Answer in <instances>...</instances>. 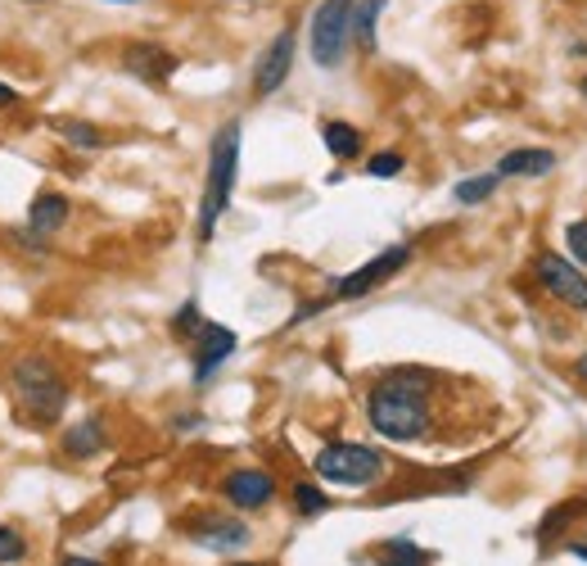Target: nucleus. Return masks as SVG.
Here are the masks:
<instances>
[{
	"mask_svg": "<svg viewBox=\"0 0 587 566\" xmlns=\"http://www.w3.org/2000/svg\"><path fill=\"white\" fill-rule=\"evenodd\" d=\"M435 395L439 385L429 372H416V368L389 372L366 390V422L389 444H420L439 426Z\"/></svg>",
	"mask_w": 587,
	"mask_h": 566,
	"instance_id": "nucleus-1",
	"label": "nucleus"
},
{
	"mask_svg": "<svg viewBox=\"0 0 587 566\" xmlns=\"http://www.w3.org/2000/svg\"><path fill=\"white\" fill-rule=\"evenodd\" d=\"M10 385H14V412L37 431H50L69 408V381L46 353H23L10 372Z\"/></svg>",
	"mask_w": 587,
	"mask_h": 566,
	"instance_id": "nucleus-2",
	"label": "nucleus"
},
{
	"mask_svg": "<svg viewBox=\"0 0 587 566\" xmlns=\"http://www.w3.org/2000/svg\"><path fill=\"white\" fill-rule=\"evenodd\" d=\"M235 182H240V118H227L208 145V182H204V200H199V245L212 241L222 214L231 208Z\"/></svg>",
	"mask_w": 587,
	"mask_h": 566,
	"instance_id": "nucleus-3",
	"label": "nucleus"
},
{
	"mask_svg": "<svg viewBox=\"0 0 587 566\" xmlns=\"http://www.w3.org/2000/svg\"><path fill=\"white\" fill-rule=\"evenodd\" d=\"M317 481L326 485H344V490H370L384 481L389 458L376 449V444H357V439H330L317 449L313 458Z\"/></svg>",
	"mask_w": 587,
	"mask_h": 566,
	"instance_id": "nucleus-4",
	"label": "nucleus"
},
{
	"mask_svg": "<svg viewBox=\"0 0 587 566\" xmlns=\"http://www.w3.org/2000/svg\"><path fill=\"white\" fill-rule=\"evenodd\" d=\"M353 5L357 0H321L313 10V27H307V46H313L317 69H339L353 41Z\"/></svg>",
	"mask_w": 587,
	"mask_h": 566,
	"instance_id": "nucleus-5",
	"label": "nucleus"
},
{
	"mask_svg": "<svg viewBox=\"0 0 587 566\" xmlns=\"http://www.w3.org/2000/svg\"><path fill=\"white\" fill-rule=\"evenodd\" d=\"M412 263V245H389V250H380L370 263H362L357 273H348V277H339L334 281V290L326 294V300L334 304V300H362V294H370L376 286H384L389 277H398L403 267Z\"/></svg>",
	"mask_w": 587,
	"mask_h": 566,
	"instance_id": "nucleus-6",
	"label": "nucleus"
},
{
	"mask_svg": "<svg viewBox=\"0 0 587 566\" xmlns=\"http://www.w3.org/2000/svg\"><path fill=\"white\" fill-rule=\"evenodd\" d=\"M185 534L208 549V553H240V549H249L254 544V530L244 526L240 517H227V513H199L185 521Z\"/></svg>",
	"mask_w": 587,
	"mask_h": 566,
	"instance_id": "nucleus-7",
	"label": "nucleus"
},
{
	"mask_svg": "<svg viewBox=\"0 0 587 566\" xmlns=\"http://www.w3.org/2000/svg\"><path fill=\"white\" fill-rule=\"evenodd\" d=\"M534 277L542 281V290L547 294H555L565 309H574V313H587V277L578 273V267L570 263V258H561V254H538L534 258Z\"/></svg>",
	"mask_w": 587,
	"mask_h": 566,
	"instance_id": "nucleus-8",
	"label": "nucleus"
},
{
	"mask_svg": "<svg viewBox=\"0 0 587 566\" xmlns=\"http://www.w3.org/2000/svg\"><path fill=\"white\" fill-rule=\"evenodd\" d=\"M276 494H281V485H276V475L262 467H235L222 475V498L235 513H262Z\"/></svg>",
	"mask_w": 587,
	"mask_h": 566,
	"instance_id": "nucleus-9",
	"label": "nucleus"
},
{
	"mask_svg": "<svg viewBox=\"0 0 587 566\" xmlns=\"http://www.w3.org/2000/svg\"><path fill=\"white\" fill-rule=\"evenodd\" d=\"M294 50H298V33H294V23H285L281 33L271 37V46L262 50L258 59V69H254V96L267 100L271 92H281L290 69H294Z\"/></svg>",
	"mask_w": 587,
	"mask_h": 566,
	"instance_id": "nucleus-10",
	"label": "nucleus"
},
{
	"mask_svg": "<svg viewBox=\"0 0 587 566\" xmlns=\"http://www.w3.org/2000/svg\"><path fill=\"white\" fill-rule=\"evenodd\" d=\"M240 349V336L222 322H204L195 336V385H204L212 372H218L231 353Z\"/></svg>",
	"mask_w": 587,
	"mask_h": 566,
	"instance_id": "nucleus-11",
	"label": "nucleus"
},
{
	"mask_svg": "<svg viewBox=\"0 0 587 566\" xmlns=\"http://www.w3.org/2000/svg\"><path fill=\"white\" fill-rule=\"evenodd\" d=\"M122 69H127L132 77H140V82H149V86H163L181 69V59L172 50H163V46H154V41H136V46L122 50Z\"/></svg>",
	"mask_w": 587,
	"mask_h": 566,
	"instance_id": "nucleus-12",
	"label": "nucleus"
},
{
	"mask_svg": "<svg viewBox=\"0 0 587 566\" xmlns=\"http://www.w3.org/2000/svg\"><path fill=\"white\" fill-rule=\"evenodd\" d=\"M59 449H64V458H73V462L100 458V454L109 449L105 417H82V422H73V426L64 431V439H59Z\"/></svg>",
	"mask_w": 587,
	"mask_h": 566,
	"instance_id": "nucleus-13",
	"label": "nucleus"
},
{
	"mask_svg": "<svg viewBox=\"0 0 587 566\" xmlns=\"http://www.w3.org/2000/svg\"><path fill=\"white\" fill-rule=\"evenodd\" d=\"M69 214H73V204H69L64 191H41L33 204H27V231H33L37 241H46V236H54L69 222Z\"/></svg>",
	"mask_w": 587,
	"mask_h": 566,
	"instance_id": "nucleus-14",
	"label": "nucleus"
},
{
	"mask_svg": "<svg viewBox=\"0 0 587 566\" xmlns=\"http://www.w3.org/2000/svg\"><path fill=\"white\" fill-rule=\"evenodd\" d=\"M555 168V150H538V145H519L498 159V177H547Z\"/></svg>",
	"mask_w": 587,
	"mask_h": 566,
	"instance_id": "nucleus-15",
	"label": "nucleus"
},
{
	"mask_svg": "<svg viewBox=\"0 0 587 566\" xmlns=\"http://www.w3.org/2000/svg\"><path fill=\"white\" fill-rule=\"evenodd\" d=\"M321 141H326V150L339 164H348V159L362 155V132L353 123H344V118H326V123H321Z\"/></svg>",
	"mask_w": 587,
	"mask_h": 566,
	"instance_id": "nucleus-16",
	"label": "nucleus"
},
{
	"mask_svg": "<svg viewBox=\"0 0 587 566\" xmlns=\"http://www.w3.org/2000/svg\"><path fill=\"white\" fill-rule=\"evenodd\" d=\"M384 5L389 0H357L353 5V41L362 55H376V27H380Z\"/></svg>",
	"mask_w": 587,
	"mask_h": 566,
	"instance_id": "nucleus-17",
	"label": "nucleus"
},
{
	"mask_svg": "<svg viewBox=\"0 0 587 566\" xmlns=\"http://www.w3.org/2000/svg\"><path fill=\"white\" fill-rule=\"evenodd\" d=\"M376 562L380 566H429L435 553H425L416 540H407V534H393V540H384L376 549Z\"/></svg>",
	"mask_w": 587,
	"mask_h": 566,
	"instance_id": "nucleus-18",
	"label": "nucleus"
},
{
	"mask_svg": "<svg viewBox=\"0 0 587 566\" xmlns=\"http://www.w3.org/2000/svg\"><path fill=\"white\" fill-rule=\"evenodd\" d=\"M54 132H59V141H64V145H73V150H105V145H109L105 128L82 123V118H59Z\"/></svg>",
	"mask_w": 587,
	"mask_h": 566,
	"instance_id": "nucleus-19",
	"label": "nucleus"
},
{
	"mask_svg": "<svg viewBox=\"0 0 587 566\" xmlns=\"http://www.w3.org/2000/svg\"><path fill=\"white\" fill-rule=\"evenodd\" d=\"M290 503H294V513L307 517V521H313V517H326V513L334 508V498H330L317 481H294V485H290Z\"/></svg>",
	"mask_w": 587,
	"mask_h": 566,
	"instance_id": "nucleus-20",
	"label": "nucleus"
},
{
	"mask_svg": "<svg viewBox=\"0 0 587 566\" xmlns=\"http://www.w3.org/2000/svg\"><path fill=\"white\" fill-rule=\"evenodd\" d=\"M583 513H587V503H574V498H570V503H555V508H551V513L538 521V544L561 540V534H565V530H570V526H574Z\"/></svg>",
	"mask_w": 587,
	"mask_h": 566,
	"instance_id": "nucleus-21",
	"label": "nucleus"
},
{
	"mask_svg": "<svg viewBox=\"0 0 587 566\" xmlns=\"http://www.w3.org/2000/svg\"><path fill=\"white\" fill-rule=\"evenodd\" d=\"M498 186H502V177L498 172H479V177H461V182L452 186V200L456 204H488L492 195H498Z\"/></svg>",
	"mask_w": 587,
	"mask_h": 566,
	"instance_id": "nucleus-22",
	"label": "nucleus"
},
{
	"mask_svg": "<svg viewBox=\"0 0 587 566\" xmlns=\"http://www.w3.org/2000/svg\"><path fill=\"white\" fill-rule=\"evenodd\" d=\"M199 326H204L199 300H185V304L172 313V336H181V340H195V336H199Z\"/></svg>",
	"mask_w": 587,
	"mask_h": 566,
	"instance_id": "nucleus-23",
	"label": "nucleus"
},
{
	"mask_svg": "<svg viewBox=\"0 0 587 566\" xmlns=\"http://www.w3.org/2000/svg\"><path fill=\"white\" fill-rule=\"evenodd\" d=\"M27 557V540L19 526H0V566H19Z\"/></svg>",
	"mask_w": 587,
	"mask_h": 566,
	"instance_id": "nucleus-24",
	"label": "nucleus"
},
{
	"mask_svg": "<svg viewBox=\"0 0 587 566\" xmlns=\"http://www.w3.org/2000/svg\"><path fill=\"white\" fill-rule=\"evenodd\" d=\"M403 168H407V159L398 155V150H380V155H370V159H366V172H370V177H380V182H389V177H398Z\"/></svg>",
	"mask_w": 587,
	"mask_h": 566,
	"instance_id": "nucleus-25",
	"label": "nucleus"
},
{
	"mask_svg": "<svg viewBox=\"0 0 587 566\" xmlns=\"http://www.w3.org/2000/svg\"><path fill=\"white\" fill-rule=\"evenodd\" d=\"M565 245H570L574 263H587V218H578V222L565 227Z\"/></svg>",
	"mask_w": 587,
	"mask_h": 566,
	"instance_id": "nucleus-26",
	"label": "nucleus"
},
{
	"mask_svg": "<svg viewBox=\"0 0 587 566\" xmlns=\"http://www.w3.org/2000/svg\"><path fill=\"white\" fill-rule=\"evenodd\" d=\"M59 566H105L100 557H86V553H64L59 557Z\"/></svg>",
	"mask_w": 587,
	"mask_h": 566,
	"instance_id": "nucleus-27",
	"label": "nucleus"
},
{
	"mask_svg": "<svg viewBox=\"0 0 587 566\" xmlns=\"http://www.w3.org/2000/svg\"><path fill=\"white\" fill-rule=\"evenodd\" d=\"M14 100H19V92H14V86H10V82H0V109H10Z\"/></svg>",
	"mask_w": 587,
	"mask_h": 566,
	"instance_id": "nucleus-28",
	"label": "nucleus"
},
{
	"mask_svg": "<svg viewBox=\"0 0 587 566\" xmlns=\"http://www.w3.org/2000/svg\"><path fill=\"white\" fill-rule=\"evenodd\" d=\"M565 553H570V557H578V562H587V540H570V544H565Z\"/></svg>",
	"mask_w": 587,
	"mask_h": 566,
	"instance_id": "nucleus-29",
	"label": "nucleus"
},
{
	"mask_svg": "<svg viewBox=\"0 0 587 566\" xmlns=\"http://www.w3.org/2000/svg\"><path fill=\"white\" fill-rule=\"evenodd\" d=\"M574 372H578V376L587 381V353H578V363H574Z\"/></svg>",
	"mask_w": 587,
	"mask_h": 566,
	"instance_id": "nucleus-30",
	"label": "nucleus"
},
{
	"mask_svg": "<svg viewBox=\"0 0 587 566\" xmlns=\"http://www.w3.org/2000/svg\"><path fill=\"white\" fill-rule=\"evenodd\" d=\"M227 566H267V562H227Z\"/></svg>",
	"mask_w": 587,
	"mask_h": 566,
	"instance_id": "nucleus-31",
	"label": "nucleus"
},
{
	"mask_svg": "<svg viewBox=\"0 0 587 566\" xmlns=\"http://www.w3.org/2000/svg\"><path fill=\"white\" fill-rule=\"evenodd\" d=\"M578 92H583V96H587V77H583V82H578Z\"/></svg>",
	"mask_w": 587,
	"mask_h": 566,
	"instance_id": "nucleus-32",
	"label": "nucleus"
},
{
	"mask_svg": "<svg viewBox=\"0 0 587 566\" xmlns=\"http://www.w3.org/2000/svg\"><path fill=\"white\" fill-rule=\"evenodd\" d=\"M109 5H122V0H109Z\"/></svg>",
	"mask_w": 587,
	"mask_h": 566,
	"instance_id": "nucleus-33",
	"label": "nucleus"
},
{
	"mask_svg": "<svg viewBox=\"0 0 587 566\" xmlns=\"http://www.w3.org/2000/svg\"><path fill=\"white\" fill-rule=\"evenodd\" d=\"M33 5H37V0H33Z\"/></svg>",
	"mask_w": 587,
	"mask_h": 566,
	"instance_id": "nucleus-34",
	"label": "nucleus"
}]
</instances>
